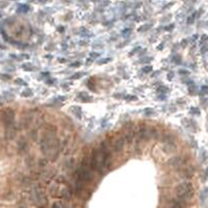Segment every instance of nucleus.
<instances>
[{
	"label": "nucleus",
	"mask_w": 208,
	"mask_h": 208,
	"mask_svg": "<svg viewBox=\"0 0 208 208\" xmlns=\"http://www.w3.org/2000/svg\"><path fill=\"white\" fill-rule=\"evenodd\" d=\"M176 195L182 201H187L194 196V188L190 182H183L176 187Z\"/></svg>",
	"instance_id": "nucleus-1"
},
{
	"label": "nucleus",
	"mask_w": 208,
	"mask_h": 208,
	"mask_svg": "<svg viewBox=\"0 0 208 208\" xmlns=\"http://www.w3.org/2000/svg\"><path fill=\"white\" fill-rule=\"evenodd\" d=\"M92 171H97V172H102L103 169V162L102 157H101L100 150L98 149H94L91 155V163H90Z\"/></svg>",
	"instance_id": "nucleus-2"
},
{
	"label": "nucleus",
	"mask_w": 208,
	"mask_h": 208,
	"mask_svg": "<svg viewBox=\"0 0 208 208\" xmlns=\"http://www.w3.org/2000/svg\"><path fill=\"white\" fill-rule=\"evenodd\" d=\"M101 157H102L103 167H109L111 161V153L109 149V143L107 141H103L101 145Z\"/></svg>",
	"instance_id": "nucleus-3"
},
{
	"label": "nucleus",
	"mask_w": 208,
	"mask_h": 208,
	"mask_svg": "<svg viewBox=\"0 0 208 208\" xmlns=\"http://www.w3.org/2000/svg\"><path fill=\"white\" fill-rule=\"evenodd\" d=\"M15 111L13 108H5L3 110L2 113V121L3 124H4V127L7 128V127L14 126L15 125Z\"/></svg>",
	"instance_id": "nucleus-4"
},
{
	"label": "nucleus",
	"mask_w": 208,
	"mask_h": 208,
	"mask_svg": "<svg viewBox=\"0 0 208 208\" xmlns=\"http://www.w3.org/2000/svg\"><path fill=\"white\" fill-rule=\"evenodd\" d=\"M30 198L31 201L34 202L36 205H38L39 207H43V205L47 203V199H46L45 195L41 190H34L31 193Z\"/></svg>",
	"instance_id": "nucleus-5"
},
{
	"label": "nucleus",
	"mask_w": 208,
	"mask_h": 208,
	"mask_svg": "<svg viewBox=\"0 0 208 208\" xmlns=\"http://www.w3.org/2000/svg\"><path fill=\"white\" fill-rule=\"evenodd\" d=\"M184 163H185V159L184 157H182V156H175V157H172L170 160L167 161V165L172 167H180V165H184Z\"/></svg>",
	"instance_id": "nucleus-6"
},
{
	"label": "nucleus",
	"mask_w": 208,
	"mask_h": 208,
	"mask_svg": "<svg viewBox=\"0 0 208 208\" xmlns=\"http://www.w3.org/2000/svg\"><path fill=\"white\" fill-rule=\"evenodd\" d=\"M123 148H124V139L123 137H118L113 141V150L116 153H120L122 152Z\"/></svg>",
	"instance_id": "nucleus-7"
},
{
	"label": "nucleus",
	"mask_w": 208,
	"mask_h": 208,
	"mask_svg": "<svg viewBox=\"0 0 208 208\" xmlns=\"http://www.w3.org/2000/svg\"><path fill=\"white\" fill-rule=\"evenodd\" d=\"M16 133H17L16 125L5 128V139H6L7 141H12V139H14L15 137H16Z\"/></svg>",
	"instance_id": "nucleus-8"
},
{
	"label": "nucleus",
	"mask_w": 208,
	"mask_h": 208,
	"mask_svg": "<svg viewBox=\"0 0 208 208\" xmlns=\"http://www.w3.org/2000/svg\"><path fill=\"white\" fill-rule=\"evenodd\" d=\"M180 176L182 178H185V179H190L194 176V170L191 167H186V169H183V170L180 172Z\"/></svg>",
	"instance_id": "nucleus-9"
},
{
	"label": "nucleus",
	"mask_w": 208,
	"mask_h": 208,
	"mask_svg": "<svg viewBox=\"0 0 208 208\" xmlns=\"http://www.w3.org/2000/svg\"><path fill=\"white\" fill-rule=\"evenodd\" d=\"M134 137H135V131H134L133 129H129L128 132L125 134V137H123V139H124V141H126L128 144H131L134 139Z\"/></svg>",
	"instance_id": "nucleus-10"
},
{
	"label": "nucleus",
	"mask_w": 208,
	"mask_h": 208,
	"mask_svg": "<svg viewBox=\"0 0 208 208\" xmlns=\"http://www.w3.org/2000/svg\"><path fill=\"white\" fill-rule=\"evenodd\" d=\"M185 207V201H182L180 199L177 200H173L171 204V208H184Z\"/></svg>",
	"instance_id": "nucleus-11"
},
{
	"label": "nucleus",
	"mask_w": 208,
	"mask_h": 208,
	"mask_svg": "<svg viewBox=\"0 0 208 208\" xmlns=\"http://www.w3.org/2000/svg\"><path fill=\"white\" fill-rule=\"evenodd\" d=\"M82 189H83V182L80 181V180H76V182H75V194L77 196H80L82 193Z\"/></svg>",
	"instance_id": "nucleus-12"
},
{
	"label": "nucleus",
	"mask_w": 208,
	"mask_h": 208,
	"mask_svg": "<svg viewBox=\"0 0 208 208\" xmlns=\"http://www.w3.org/2000/svg\"><path fill=\"white\" fill-rule=\"evenodd\" d=\"M165 144H175V137L171 133H165L162 137Z\"/></svg>",
	"instance_id": "nucleus-13"
},
{
	"label": "nucleus",
	"mask_w": 208,
	"mask_h": 208,
	"mask_svg": "<svg viewBox=\"0 0 208 208\" xmlns=\"http://www.w3.org/2000/svg\"><path fill=\"white\" fill-rule=\"evenodd\" d=\"M165 153H173L176 150V145L175 144H165V146L163 147Z\"/></svg>",
	"instance_id": "nucleus-14"
},
{
	"label": "nucleus",
	"mask_w": 208,
	"mask_h": 208,
	"mask_svg": "<svg viewBox=\"0 0 208 208\" xmlns=\"http://www.w3.org/2000/svg\"><path fill=\"white\" fill-rule=\"evenodd\" d=\"M26 149H27L26 141H24L23 139H21V141L18 143V150H19L20 153H22V152H24V151H26Z\"/></svg>",
	"instance_id": "nucleus-15"
},
{
	"label": "nucleus",
	"mask_w": 208,
	"mask_h": 208,
	"mask_svg": "<svg viewBox=\"0 0 208 208\" xmlns=\"http://www.w3.org/2000/svg\"><path fill=\"white\" fill-rule=\"evenodd\" d=\"M70 196H71V194H70L69 189H64V190L62 191V197H64L65 199H69Z\"/></svg>",
	"instance_id": "nucleus-16"
},
{
	"label": "nucleus",
	"mask_w": 208,
	"mask_h": 208,
	"mask_svg": "<svg viewBox=\"0 0 208 208\" xmlns=\"http://www.w3.org/2000/svg\"><path fill=\"white\" fill-rule=\"evenodd\" d=\"M151 71H152V67H151V66H146V67L143 68L144 73H150Z\"/></svg>",
	"instance_id": "nucleus-17"
},
{
	"label": "nucleus",
	"mask_w": 208,
	"mask_h": 208,
	"mask_svg": "<svg viewBox=\"0 0 208 208\" xmlns=\"http://www.w3.org/2000/svg\"><path fill=\"white\" fill-rule=\"evenodd\" d=\"M76 108V109H74V113L75 115L78 116V118L81 117V109H80V107H74Z\"/></svg>",
	"instance_id": "nucleus-18"
},
{
	"label": "nucleus",
	"mask_w": 208,
	"mask_h": 208,
	"mask_svg": "<svg viewBox=\"0 0 208 208\" xmlns=\"http://www.w3.org/2000/svg\"><path fill=\"white\" fill-rule=\"evenodd\" d=\"M158 92H160V93H167V92H169V89L165 88V86H160V88L158 89Z\"/></svg>",
	"instance_id": "nucleus-19"
},
{
	"label": "nucleus",
	"mask_w": 208,
	"mask_h": 208,
	"mask_svg": "<svg viewBox=\"0 0 208 208\" xmlns=\"http://www.w3.org/2000/svg\"><path fill=\"white\" fill-rule=\"evenodd\" d=\"M0 78L3 79V80H8V79H11V76L6 74H1L0 75Z\"/></svg>",
	"instance_id": "nucleus-20"
},
{
	"label": "nucleus",
	"mask_w": 208,
	"mask_h": 208,
	"mask_svg": "<svg viewBox=\"0 0 208 208\" xmlns=\"http://www.w3.org/2000/svg\"><path fill=\"white\" fill-rule=\"evenodd\" d=\"M16 83H19V84H26V82L25 81H23V80H22V79H16Z\"/></svg>",
	"instance_id": "nucleus-21"
},
{
	"label": "nucleus",
	"mask_w": 208,
	"mask_h": 208,
	"mask_svg": "<svg viewBox=\"0 0 208 208\" xmlns=\"http://www.w3.org/2000/svg\"><path fill=\"white\" fill-rule=\"evenodd\" d=\"M126 99H129V100H137V97H134V96H126Z\"/></svg>",
	"instance_id": "nucleus-22"
},
{
	"label": "nucleus",
	"mask_w": 208,
	"mask_h": 208,
	"mask_svg": "<svg viewBox=\"0 0 208 208\" xmlns=\"http://www.w3.org/2000/svg\"><path fill=\"white\" fill-rule=\"evenodd\" d=\"M194 20H195V14H194V15H191L190 18H189L188 21H187V22H188V23H191V22H194Z\"/></svg>",
	"instance_id": "nucleus-23"
},
{
	"label": "nucleus",
	"mask_w": 208,
	"mask_h": 208,
	"mask_svg": "<svg viewBox=\"0 0 208 208\" xmlns=\"http://www.w3.org/2000/svg\"><path fill=\"white\" fill-rule=\"evenodd\" d=\"M179 73H180V74H189V73H188V72H187V71H185V70H180V71H179Z\"/></svg>",
	"instance_id": "nucleus-24"
},
{
	"label": "nucleus",
	"mask_w": 208,
	"mask_h": 208,
	"mask_svg": "<svg viewBox=\"0 0 208 208\" xmlns=\"http://www.w3.org/2000/svg\"><path fill=\"white\" fill-rule=\"evenodd\" d=\"M52 208H60V204L58 203H55V204H53Z\"/></svg>",
	"instance_id": "nucleus-25"
},
{
	"label": "nucleus",
	"mask_w": 208,
	"mask_h": 208,
	"mask_svg": "<svg viewBox=\"0 0 208 208\" xmlns=\"http://www.w3.org/2000/svg\"><path fill=\"white\" fill-rule=\"evenodd\" d=\"M202 90L204 91V93H206V91H207V88H206V86L204 85V86H202Z\"/></svg>",
	"instance_id": "nucleus-26"
},
{
	"label": "nucleus",
	"mask_w": 208,
	"mask_h": 208,
	"mask_svg": "<svg viewBox=\"0 0 208 208\" xmlns=\"http://www.w3.org/2000/svg\"><path fill=\"white\" fill-rule=\"evenodd\" d=\"M191 113H199V110H197V109H191Z\"/></svg>",
	"instance_id": "nucleus-27"
},
{
	"label": "nucleus",
	"mask_w": 208,
	"mask_h": 208,
	"mask_svg": "<svg viewBox=\"0 0 208 208\" xmlns=\"http://www.w3.org/2000/svg\"><path fill=\"white\" fill-rule=\"evenodd\" d=\"M202 52H206V46H204V47L202 48Z\"/></svg>",
	"instance_id": "nucleus-28"
},
{
	"label": "nucleus",
	"mask_w": 208,
	"mask_h": 208,
	"mask_svg": "<svg viewBox=\"0 0 208 208\" xmlns=\"http://www.w3.org/2000/svg\"><path fill=\"white\" fill-rule=\"evenodd\" d=\"M72 67H73V66H79V62H75V64H73V65H71Z\"/></svg>",
	"instance_id": "nucleus-29"
},
{
	"label": "nucleus",
	"mask_w": 208,
	"mask_h": 208,
	"mask_svg": "<svg viewBox=\"0 0 208 208\" xmlns=\"http://www.w3.org/2000/svg\"><path fill=\"white\" fill-rule=\"evenodd\" d=\"M0 99H1V98H0ZM0 104H1V100H0Z\"/></svg>",
	"instance_id": "nucleus-30"
}]
</instances>
